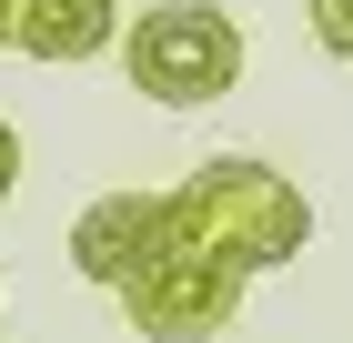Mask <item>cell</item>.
<instances>
[{"label":"cell","instance_id":"obj_1","mask_svg":"<svg viewBox=\"0 0 353 343\" xmlns=\"http://www.w3.org/2000/svg\"><path fill=\"white\" fill-rule=\"evenodd\" d=\"M162 233L182 242V253H202V263L222 273H272V263H293L303 242H313V202H303L272 161L252 152H212L202 172H182V182L162 192Z\"/></svg>","mask_w":353,"mask_h":343},{"label":"cell","instance_id":"obj_2","mask_svg":"<svg viewBox=\"0 0 353 343\" xmlns=\"http://www.w3.org/2000/svg\"><path fill=\"white\" fill-rule=\"evenodd\" d=\"M111 51H121V71H132V91L192 111V101H222V91L243 81V21L212 10V0H152V10L121 21Z\"/></svg>","mask_w":353,"mask_h":343},{"label":"cell","instance_id":"obj_3","mask_svg":"<svg viewBox=\"0 0 353 343\" xmlns=\"http://www.w3.org/2000/svg\"><path fill=\"white\" fill-rule=\"evenodd\" d=\"M121 313H132L141 343H212L243 313V273H222V263H202V253H182V242H162V253L121 283Z\"/></svg>","mask_w":353,"mask_h":343},{"label":"cell","instance_id":"obj_4","mask_svg":"<svg viewBox=\"0 0 353 343\" xmlns=\"http://www.w3.org/2000/svg\"><path fill=\"white\" fill-rule=\"evenodd\" d=\"M162 192H101V202H81V222H71V273L101 293H121L152 253H162Z\"/></svg>","mask_w":353,"mask_h":343},{"label":"cell","instance_id":"obj_5","mask_svg":"<svg viewBox=\"0 0 353 343\" xmlns=\"http://www.w3.org/2000/svg\"><path fill=\"white\" fill-rule=\"evenodd\" d=\"M111 41H121V0H21V10H10V51L51 61V71L101 61Z\"/></svg>","mask_w":353,"mask_h":343},{"label":"cell","instance_id":"obj_6","mask_svg":"<svg viewBox=\"0 0 353 343\" xmlns=\"http://www.w3.org/2000/svg\"><path fill=\"white\" fill-rule=\"evenodd\" d=\"M303 21H313V41L333 61H353V0H303Z\"/></svg>","mask_w":353,"mask_h":343},{"label":"cell","instance_id":"obj_7","mask_svg":"<svg viewBox=\"0 0 353 343\" xmlns=\"http://www.w3.org/2000/svg\"><path fill=\"white\" fill-rule=\"evenodd\" d=\"M21 182V132H10V121H0V192Z\"/></svg>","mask_w":353,"mask_h":343},{"label":"cell","instance_id":"obj_8","mask_svg":"<svg viewBox=\"0 0 353 343\" xmlns=\"http://www.w3.org/2000/svg\"><path fill=\"white\" fill-rule=\"evenodd\" d=\"M10 10H21V0H0V51H10Z\"/></svg>","mask_w":353,"mask_h":343}]
</instances>
